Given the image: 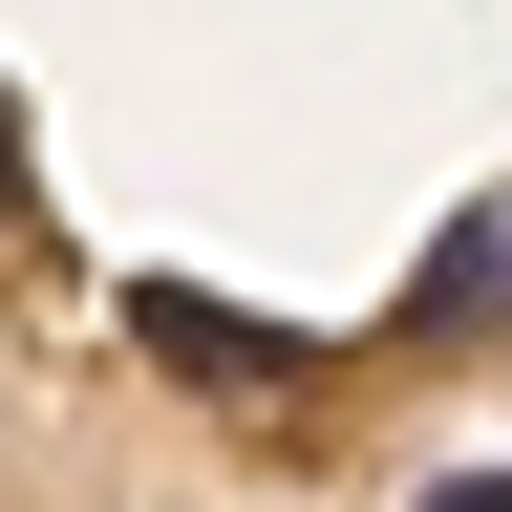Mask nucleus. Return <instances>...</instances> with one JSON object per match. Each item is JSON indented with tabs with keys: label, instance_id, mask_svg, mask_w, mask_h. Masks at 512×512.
I'll list each match as a JSON object with an SVG mask.
<instances>
[{
	"label": "nucleus",
	"instance_id": "nucleus-1",
	"mask_svg": "<svg viewBox=\"0 0 512 512\" xmlns=\"http://www.w3.org/2000/svg\"><path fill=\"white\" fill-rule=\"evenodd\" d=\"M0 214H22V150H0Z\"/></svg>",
	"mask_w": 512,
	"mask_h": 512
}]
</instances>
